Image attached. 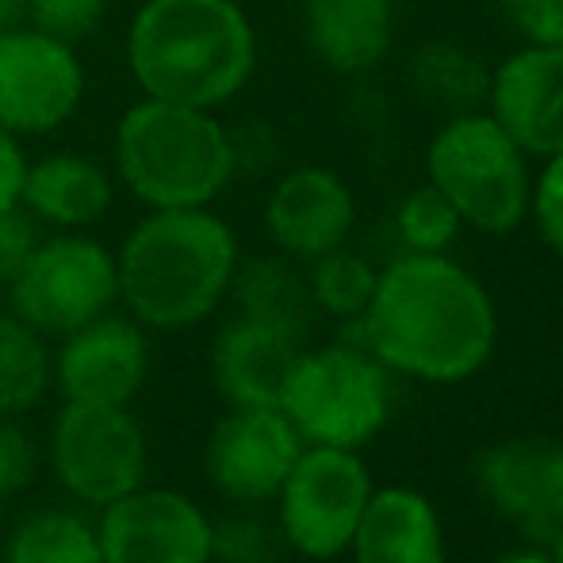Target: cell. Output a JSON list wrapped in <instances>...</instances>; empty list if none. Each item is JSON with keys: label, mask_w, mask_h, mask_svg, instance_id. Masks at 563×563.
<instances>
[{"label": "cell", "mask_w": 563, "mask_h": 563, "mask_svg": "<svg viewBox=\"0 0 563 563\" xmlns=\"http://www.w3.org/2000/svg\"><path fill=\"white\" fill-rule=\"evenodd\" d=\"M356 322L379 364L438 384L475 376L495 349L490 296L445 253H407L387 265Z\"/></svg>", "instance_id": "cell-1"}, {"label": "cell", "mask_w": 563, "mask_h": 563, "mask_svg": "<svg viewBox=\"0 0 563 563\" xmlns=\"http://www.w3.org/2000/svg\"><path fill=\"white\" fill-rule=\"evenodd\" d=\"M257 38L234 0H146L126 35V66L150 100L216 112L242 92Z\"/></svg>", "instance_id": "cell-2"}, {"label": "cell", "mask_w": 563, "mask_h": 563, "mask_svg": "<svg viewBox=\"0 0 563 563\" xmlns=\"http://www.w3.org/2000/svg\"><path fill=\"white\" fill-rule=\"evenodd\" d=\"M115 268L119 299L134 322L185 330L223 303L238 268V242L208 208L150 211L126 234Z\"/></svg>", "instance_id": "cell-3"}, {"label": "cell", "mask_w": 563, "mask_h": 563, "mask_svg": "<svg viewBox=\"0 0 563 563\" xmlns=\"http://www.w3.org/2000/svg\"><path fill=\"white\" fill-rule=\"evenodd\" d=\"M115 169L150 211L208 208L238 173L234 142L216 112L139 100L115 126Z\"/></svg>", "instance_id": "cell-4"}, {"label": "cell", "mask_w": 563, "mask_h": 563, "mask_svg": "<svg viewBox=\"0 0 563 563\" xmlns=\"http://www.w3.org/2000/svg\"><path fill=\"white\" fill-rule=\"evenodd\" d=\"M430 185L456 208L460 223L483 234H506L526 219L529 185L526 150L495 123L490 112L452 115L426 154Z\"/></svg>", "instance_id": "cell-5"}, {"label": "cell", "mask_w": 563, "mask_h": 563, "mask_svg": "<svg viewBox=\"0 0 563 563\" xmlns=\"http://www.w3.org/2000/svg\"><path fill=\"white\" fill-rule=\"evenodd\" d=\"M280 410L311 445L356 449L387 422V376L376 356L349 345L299 353Z\"/></svg>", "instance_id": "cell-6"}, {"label": "cell", "mask_w": 563, "mask_h": 563, "mask_svg": "<svg viewBox=\"0 0 563 563\" xmlns=\"http://www.w3.org/2000/svg\"><path fill=\"white\" fill-rule=\"evenodd\" d=\"M12 314L43 338H66L112 311L119 299L115 253L97 238L62 230L35 245L20 273L8 280Z\"/></svg>", "instance_id": "cell-7"}, {"label": "cell", "mask_w": 563, "mask_h": 563, "mask_svg": "<svg viewBox=\"0 0 563 563\" xmlns=\"http://www.w3.org/2000/svg\"><path fill=\"white\" fill-rule=\"evenodd\" d=\"M51 464L77 503L104 510L146 483L150 445L126 407L66 402L51 426Z\"/></svg>", "instance_id": "cell-8"}, {"label": "cell", "mask_w": 563, "mask_h": 563, "mask_svg": "<svg viewBox=\"0 0 563 563\" xmlns=\"http://www.w3.org/2000/svg\"><path fill=\"white\" fill-rule=\"evenodd\" d=\"M280 533L307 560H334L353 544L372 479L353 449H303L280 487Z\"/></svg>", "instance_id": "cell-9"}, {"label": "cell", "mask_w": 563, "mask_h": 563, "mask_svg": "<svg viewBox=\"0 0 563 563\" xmlns=\"http://www.w3.org/2000/svg\"><path fill=\"white\" fill-rule=\"evenodd\" d=\"M85 97V69L74 43L31 23L0 31V126L23 134H51L77 112Z\"/></svg>", "instance_id": "cell-10"}, {"label": "cell", "mask_w": 563, "mask_h": 563, "mask_svg": "<svg viewBox=\"0 0 563 563\" xmlns=\"http://www.w3.org/2000/svg\"><path fill=\"white\" fill-rule=\"evenodd\" d=\"M211 529L188 495L146 483L108 503L97 521L104 563H211Z\"/></svg>", "instance_id": "cell-11"}, {"label": "cell", "mask_w": 563, "mask_h": 563, "mask_svg": "<svg viewBox=\"0 0 563 563\" xmlns=\"http://www.w3.org/2000/svg\"><path fill=\"white\" fill-rule=\"evenodd\" d=\"M299 452L303 438L280 407H234V415L211 430L203 472L230 503L257 506L280 495Z\"/></svg>", "instance_id": "cell-12"}, {"label": "cell", "mask_w": 563, "mask_h": 563, "mask_svg": "<svg viewBox=\"0 0 563 563\" xmlns=\"http://www.w3.org/2000/svg\"><path fill=\"white\" fill-rule=\"evenodd\" d=\"M150 372V341L142 322L100 314L89 327L62 338L51 356V379L66 402L126 407L142 391Z\"/></svg>", "instance_id": "cell-13"}, {"label": "cell", "mask_w": 563, "mask_h": 563, "mask_svg": "<svg viewBox=\"0 0 563 563\" xmlns=\"http://www.w3.org/2000/svg\"><path fill=\"white\" fill-rule=\"evenodd\" d=\"M475 472L483 495L518 533L556 544L563 533V441H503L483 452Z\"/></svg>", "instance_id": "cell-14"}, {"label": "cell", "mask_w": 563, "mask_h": 563, "mask_svg": "<svg viewBox=\"0 0 563 563\" xmlns=\"http://www.w3.org/2000/svg\"><path fill=\"white\" fill-rule=\"evenodd\" d=\"M490 115L526 154H563V46L529 43L490 74Z\"/></svg>", "instance_id": "cell-15"}, {"label": "cell", "mask_w": 563, "mask_h": 563, "mask_svg": "<svg viewBox=\"0 0 563 563\" xmlns=\"http://www.w3.org/2000/svg\"><path fill=\"white\" fill-rule=\"evenodd\" d=\"M356 223V200L338 173L303 165L276 180L265 203V227L288 257L314 261L345 245Z\"/></svg>", "instance_id": "cell-16"}, {"label": "cell", "mask_w": 563, "mask_h": 563, "mask_svg": "<svg viewBox=\"0 0 563 563\" xmlns=\"http://www.w3.org/2000/svg\"><path fill=\"white\" fill-rule=\"evenodd\" d=\"M303 353L296 338L253 319H234L223 327L211 349L216 384L234 407H280L296 356Z\"/></svg>", "instance_id": "cell-17"}, {"label": "cell", "mask_w": 563, "mask_h": 563, "mask_svg": "<svg viewBox=\"0 0 563 563\" xmlns=\"http://www.w3.org/2000/svg\"><path fill=\"white\" fill-rule=\"evenodd\" d=\"M353 549L356 563H445L438 510L407 487H387L368 498Z\"/></svg>", "instance_id": "cell-18"}, {"label": "cell", "mask_w": 563, "mask_h": 563, "mask_svg": "<svg viewBox=\"0 0 563 563\" xmlns=\"http://www.w3.org/2000/svg\"><path fill=\"white\" fill-rule=\"evenodd\" d=\"M112 177L104 165L81 154H46L23 173L20 203L43 227L85 230L112 208Z\"/></svg>", "instance_id": "cell-19"}, {"label": "cell", "mask_w": 563, "mask_h": 563, "mask_svg": "<svg viewBox=\"0 0 563 563\" xmlns=\"http://www.w3.org/2000/svg\"><path fill=\"white\" fill-rule=\"evenodd\" d=\"M303 27L322 66L364 74L391 51V0H307Z\"/></svg>", "instance_id": "cell-20"}, {"label": "cell", "mask_w": 563, "mask_h": 563, "mask_svg": "<svg viewBox=\"0 0 563 563\" xmlns=\"http://www.w3.org/2000/svg\"><path fill=\"white\" fill-rule=\"evenodd\" d=\"M234 299L242 307V319L265 322V327L280 330V334L303 341L314 319V299L311 284L288 265V261L276 257H257L250 265L234 268Z\"/></svg>", "instance_id": "cell-21"}, {"label": "cell", "mask_w": 563, "mask_h": 563, "mask_svg": "<svg viewBox=\"0 0 563 563\" xmlns=\"http://www.w3.org/2000/svg\"><path fill=\"white\" fill-rule=\"evenodd\" d=\"M407 74L415 85V97L430 104L433 112H445L449 119L475 112L490 89V77L483 74V66L456 43L418 46Z\"/></svg>", "instance_id": "cell-22"}, {"label": "cell", "mask_w": 563, "mask_h": 563, "mask_svg": "<svg viewBox=\"0 0 563 563\" xmlns=\"http://www.w3.org/2000/svg\"><path fill=\"white\" fill-rule=\"evenodd\" d=\"M4 563H104V549L77 510H35L8 533Z\"/></svg>", "instance_id": "cell-23"}, {"label": "cell", "mask_w": 563, "mask_h": 563, "mask_svg": "<svg viewBox=\"0 0 563 563\" xmlns=\"http://www.w3.org/2000/svg\"><path fill=\"white\" fill-rule=\"evenodd\" d=\"M51 384V353L43 334L0 311V418H15L43 399Z\"/></svg>", "instance_id": "cell-24"}, {"label": "cell", "mask_w": 563, "mask_h": 563, "mask_svg": "<svg viewBox=\"0 0 563 563\" xmlns=\"http://www.w3.org/2000/svg\"><path fill=\"white\" fill-rule=\"evenodd\" d=\"M379 273L361 257V253H349L345 245L322 253L311 261V299L319 311L334 314V319H361L372 303V291H376Z\"/></svg>", "instance_id": "cell-25"}, {"label": "cell", "mask_w": 563, "mask_h": 563, "mask_svg": "<svg viewBox=\"0 0 563 563\" xmlns=\"http://www.w3.org/2000/svg\"><path fill=\"white\" fill-rule=\"evenodd\" d=\"M395 223H399V234H402V242L410 245V253L449 250V242L456 238V230L464 227L456 216V208H452V203L433 185L415 188V192L402 200Z\"/></svg>", "instance_id": "cell-26"}, {"label": "cell", "mask_w": 563, "mask_h": 563, "mask_svg": "<svg viewBox=\"0 0 563 563\" xmlns=\"http://www.w3.org/2000/svg\"><path fill=\"white\" fill-rule=\"evenodd\" d=\"M284 533L261 518H227L211 529V560L219 563H273L280 556Z\"/></svg>", "instance_id": "cell-27"}, {"label": "cell", "mask_w": 563, "mask_h": 563, "mask_svg": "<svg viewBox=\"0 0 563 563\" xmlns=\"http://www.w3.org/2000/svg\"><path fill=\"white\" fill-rule=\"evenodd\" d=\"M104 15V0H27V23L38 31L77 43Z\"/></svg>", "instance_id": "cell-28"}, {"label": "cell", "mask_w": 563, "mask_h": 563, "mask_svg": "<svg viewBox=\"0 0 563 563\" xmlns=\"http://www.w3.org/2000/svg\"><path fill=\"white\" fill-rule=\"evenodd\" d=\"M38 472V449L23 426L0 418V503L27 490Z\"/></svg>", "instance_id": "cell-29"}, {"label": "cell", "mask_w": 563, "mask_h": 563, "mask_svg": "<svg viewBox=\"0 0 563 563\" xmlns=\"http://www.w3.org/2000/svg\"><path fill=\"white\" fill-rule=\"evenodd\" d=\"M35 216H31L23 203L0 211V284H8L23 268V261L35 253V245L43 242V230H38Z\"/></svg>", "instance_id": "cell-30"}, {"label": "cell", "mask_w": 563, "mask_h": 563, "mask_svg": "<svg viewBox=\"0 0 563 563\" xmlns=\"http://www.w3.org/2000/svg\"><path fill=\"white\" fill-rule=\"evenodd\" d=\"M529 208H533L544 242L563 257V154L549 157V165H544L541 180H537V188H533Z\"/></svg>", "instance_id": "cell-31"}, {"label": "cell", "mask_w": 563, "mask_h": 563, "mask_svg": "<svg viewBox=\"0 0 563 563\" xmlns=\"http://www.w3.org/2000/svg\"><path fill=\"white\" fill-rule=\"evenodd\" d=\"M506 15L529 43L563 46V0H503Z\"/></svg>", "instance_id": "cell-32"}, {"label": "cell", "mask_w": 563, "mask_h": 563, "mask_svg": "<svg viewBox=\"0 0 563 563\" xmlns=\"http://www.w3.org/2000/svg\"><path fill=\"white\" fill-rule=\"evenodd\" d=\"M23 173H27V157L20 150V139L0 126V211L20 203Z\"/></svg>", "instance_id": "cell-33"}, {"label": "cell", "mask_w": 563, "mask_h": 563, "mask_svg": "<svg viewBox=\"0 0 563 563\" xmlns=\"http://www.w3.org/2000/svg\"><path fill=\"white\" fill-rule=\"evenodd\" d=\"M27 23V0H0V31H12Z\"/></svg>", "instance_id": "cell-34"}, {"label": "cell", "mask_w": 563, "mask_h": 563, "mask_svg": "<svg viewBox=\"0 0 563 563\" xmlns=\"http://www.w3.org/2000/svg\"><path fill=\"white\" fill-rule=\"evenodd\" d=\"M503 563H552L544 552H518V556H506Z\"/></svg>", "instance_id": "cell-35"}, {"label": "cell", "mask_w": 563, "mask_h": 563, "mask_svg": "<svg viewBox=\"0 0 563 563\" xmlns=\"http://www.w3.org/2000/svg\"><path fill=\"white\" fill-rule=\"evenodd\" d=\"M552 549H556V552H552V563H563V533L556 537V544H552Z\"/></svg>", "instance_id": "cell-36"}]
</instances>
